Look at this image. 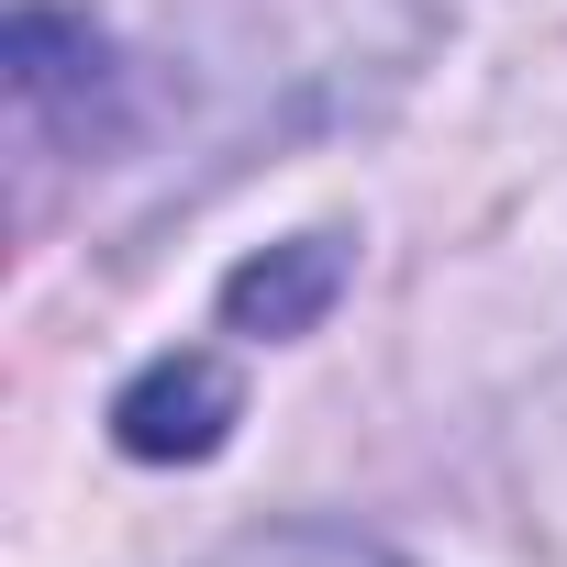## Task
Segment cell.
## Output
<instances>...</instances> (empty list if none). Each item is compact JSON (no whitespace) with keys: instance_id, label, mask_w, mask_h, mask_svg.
Segmentation results:
<instances>
[{"instance_id":"cell-1","label":"cell","mask_w":567,"mask_h":567,"mask_svg":"<svg viewBox=\"0 0 567 567\" xmlns=\"http://www.w3.org/2000/svg\"><path fill=\"white\" fill-rule=\"evenodd\" d=\"M12 112L34 145H79L112 123V45L68 12H45V0H23V23H12Z\"/></svg>"},{"instance_id":"cell-2","label":"cell","mask_w":567,"mask_h":567,"mask_svg":"<svg viewBox=\"0 0 567 567\" xmlns=\"http://www.w3.org/2000/svg\"><path fill=\"white\" fill-rule=\"evenodd\" d=\"M223 423H234V379H223L212 357H156V368L112 401V434H123L134 456H212Z\"/></svg>"},{"instance_id":"cell-3","label":"cell","mask_w":567,"mask_h":567,"mask_svg":"<svg viewBox=\"0 0 567 567\" xmlns=\"http://www.w3.org/2000/svg\"><path fill=\"white\" fill-rule=\"evenodd\" d=\"M334 290H346V245H334V234H301V245L245 256V267L223 278V312H234L245 334H312Z\"/></svg>"},{"instance_id":"cell-4","label":"cell","mask_w":567,"mask_h":567,"mask_svg":"<svg viewBox=\"0 0 567 567\" xmlns=\"http://www.w3.org/2000/svg\"><path fill=\"white\" fill-rule=\"evenodd\" d=\"M212 567H401V556H379V545H357V534H323V523H290V534H245V545L212 556Z\"/></svg>"}]
</instances>
